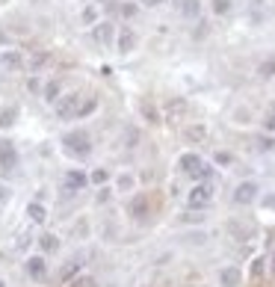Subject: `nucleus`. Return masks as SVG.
<instances>
[{"label": "nucleus", "mask_w": 275, "mask_h": 287, "mask_svg": "<svg viewBox=\"0 0 275 287\" xmlns=\"http://www.w3.org/2000/svg\"><path fill=\"white\" fill-rule=\"evenodd\" d=\"M260 186L255 184V181H243V184H237V189H234V202L237 204H252L255 199H258Z\"/></svg>", "instance_id": "423d86ee"}, {"label": "nucleus", "mask_w": 275, "mask_h": 287, "mask_svg": "<svg viewBox=\"0 0 275 287\" xmlns=\"http://www.w3.org/2000/svg\"><path fill=\"white\" fill-rule=\"evenodd\" d=\"M269 204H272V207H275V199H269Z\"/></svg>", "instance_id": "473e14b6"}, {"label": "nucleus", "mask_w": 275, "mask_h": 287, "mask_svg": "<svg viewBox=\"0 0 275 287\" xmlns=\"http://www.w3.org/2000/svg\"><path fill=\"white\" fill-rule=\"evenodd\" d=\"M263 131H275V104L266 110V116H263Z\"/></svg>", "instance_id": "412c9836"}, {"label": "nucleus", "mask_w": 275, "mask_h": 287, "mask_svg": "<svg viewBox=\"0 0 275 287\" xmlns=\"http://www.w3.org/2000/svg\"><path fill=\"white\" fill-rule=\"evenodd\" d=\"M98 110V98H83L80 101V110H77V116L74 118H86V116H92Z\"/></svg>", "instance_id": "dca6fc26"}, {"label": "nucleus", "mask_w": 275, "mask_h": 287, "mask_svg": "<svg viewBox=\"0 0 275 287\" xmlns=\"http://www.w3.org/2000/svg\"><path fill=\"white\" fill-rule=\"evenodd\" d=\"M0 287H6V284H3V281H0Z\"/></svg>", "instance_id": "72a5a7b5"}, {"label": "nucleus", "mask_w": 275, "mask_h": 287, "mask_svg": "<svg viewBox=\"0 0 275 287\" xmlns=\"http://www.w3.org/2000/svg\"><path fill=\"white\" fill-rule=\"evenodd\" d=\"M0 66L6 71H21L24 68V56H21V51H3L0 53Z\"/></svg>", "instance_id": "1a4fd4ad"}, {"label": "nucleus", "mask_w": 275, "mask_h": 287, "mask_svg": "<svg viewBox=\"0 0 275 287\" xmlns=\"http://www.w3.org/2000/svg\"><path fill=\"white\" fill-rule=\"evenodd\" d=\"M113 36H116V27H113V24H107V21L92 27V39H95L98 45H110V42H113Z\"/></svg>", "instance_id": "9d476101"}, {"label": "nucleus", "mask_w": 275, "mask_h": 287, "mask_svg": "<svg viewBox=\"0 0 275 287\" xmlns=\"http://www.w3.org/2000/svg\"><path fill=\"white\" fill-rule=\"evenodd\" d=\"M27 216H30V222H36V225H45V222H48V207L42 202H30L27 204Z\"/></svg>", "instance_id": "f8f14e48"}, {"label": "nucleus", "mask_w": 275, "mask_h": 287, "mask_svg": "<svg viewBox=\"0 0 275 287\" xmlns=\"http://www.w3.org/2000/svg\"><path fill=\"white\" fill-rule=\"evenodd\" d=\"M6 199H9V186H6V184H0V204L6 202Z\"/></svg>", "instance_id": "c756f323"}, {"label": "nucleus", "mask_w": 275, "mask_h": 287, "mask_svg": "<svg viewBox=\"0 0 275 287\" xmlns=\"http://www.w3.org/2000/svg\"><path fill=\"white\" fill-rule=\"evenodd\" d=\"M258 74L263 77V80L275 77V53H272V56H266V59H263V62L258 66Z\"/></svg>", "instance_id": "f3484780"}, {"label": "nucleus", "mask_w": 275, "mask_h": 287, "mask_svg": "<svg viewBox=\"0 0 275 287\" xmlns=\"http://www.w3.org/2000/svg\"><path fill=\"white\" fill-rule=\"evenodd\" d=\"M15 107H6V110H0V127H9L12 121H15Z\"/></svg>", "instance_id": "6ab92c4d"}, {"label": "nucleus", "mask_w": 275, "mask_h": 287, "mask_svg": "<svg viewBox=\"0 0 275 287\" xmlns=\"http://www.w3.org/2000/svg\"><path fill=\"white\" fill-rule=\"evenodd\" d=\"M62 151L74 157V160H86L92 154V136L86 131H68L62 136Z\"/></svg>", "instance_id": "f257e3e1"}, {"label": "nucleus", "mask_w": 275, "mask_h": 287, "mask_svg": "<svg viewBox=\"0 0 275 287\" xmlns=\"http://www.w3.org/2000/svg\"><path fill=\"white\" fill-rule=\"evenodd\" d=\"M107 178H110V175H107L104 169H95V172H92V181H95V184H104Z\"/></svg>", "instance_id": "cd10ccee"}, {"label": "nucleus", "mask_w": 275, "mask_h": 287, "mask_svg": "<svg viewBox=\"0 0 275 287\" xmlns=\"http://www.w3.org/2000/svg\"><path fill=\"white\" fill-rule=\"evenodd\" d=\"M83 21H86V24H95V21H98V9H95V6H86V9H83Z\"/></svg>", "instance_id": "393cba45"}, {"label": "nucleus", "mask_w": 275, "mask_h": 287, "mask_svg": "<svg viewBox=\"0 0 275 287\" xmlns=\"http://www.w3.org/2000/svg\"><path fill=\"white\" fill-rule=\"evenodd\" d=\"M240 278H243V272L237 270V267H225V270L219 272V281H222V287H240Z\"/></svg>", "instance_id": "4468645a"}, {"label": "nucleus", "mask_w": 275, "mask_h": 287, "mask_svg": "<svg viewBox=\"0 0 275 287\" xmlns=\"http://www.w3.org/2000/svg\"><path fill=\"white\" fill-rule=\"evenodd\" d=\"M89 284H92V281H89L86 275H83V278H77V281H71L68 287H89Z\"/></svg>", "instance_id": "c85d7f7f"}, {"label": "nucleus", "mask_w": 275, "mask_h": 287, "mask_svg": "<svg viewBox=\"0 0 275 287\" xmlns=\"http://www.w3.org/2000/svg\"><path fill=\"white\" fill-rule=\"evenodd\" d=\"M42 98L48 104H56L62 98V80H48V83L42 86Z\"/></svg>", "instance_id": "9b49d317"}, {"label": "nucleus", "mask_w": 275, "mask_h": 287, "mask_svg": "<svg viewBox=\"0 0 275 287\" xmlns=\"http://www.w3.org/2000/svg\"><path fill=\"white\" fill-rule=\"evenodd\" d=\"M181 12H184V18H195L201 12V3H198V0H184V3H181Z\"/></svg>", "instance_id": "a211bd4d"}, {"label": "nucleus", "mask_w": 275, "mask_h": 287, "mask_svg": "<svg viewBox=\"0 0 275 287\" xmlns=\"http://www.w3.org/2000/svg\"><path fill=\"white\" fill-rule=\"evenodd\" d=\"M86 184H89V178L83 175V172L71 169L68 175H65V189H68V196H77V193H80Z\"/></svg>", "instance_id": "6e6552de"}, {"label": "nucleus", "mask_w": 275, "mask_h": 287, "mask_svg": "<svg viewBox=\"0 0 275 287\" xmlns=\"http://www.w3.org/2000/svg\"><path fill=\"white\" fill-rule=\"evenodd\" d=\"M39 249H42V254H51L59 249V240H56V234H42L39 237Z\"/></svg>", "instance_id": "2eb2a0df"}, {"label": "nucleus", "mask_w": 275, "mask_h": 287, "mask_svg": "<svg viewBox=\"0 0 275 287\" xmlns=\"http://www.w3.org/2000/svg\"><path fill=\"white\" fill-rule=\"evenodd\" d=\"M77 272H80V261H74V264H68V267H65V270H62V278H65V281H68V278H74V275H77Z\"/></svg>", "instance_id": "b1692460"}, {"label": "nucleus", "mask_w": 275, "mask_h": 287, "mask_svg": "<svg viewBox=\"0 0 275 287\" xmlns=\"http://www.w3.org/2000/svg\"><path fill=\"white\" fill-rule=\"evenodd\" d=\"M136 12H139L136 3H121V6H119V15H121V18H133Z\"/></svg>", "instance_id": "aec40b11"}, {"label": "nucleus", "mask_w": 275, "mask_h": 287, "mask_svg": "<svg viewBox=\"0 0 275 287\" xmlns=\"http://www.w3.org/2000/svg\"><path fill=\"white\" fill-rule=\"evenodd\" d=\"M228 9H231V0H213V12L216 15H228Z\"/></svg>", "instance_id": "5701e85b"}, {"label": "nucleus", "mask_w": 275, "mask_h": 287, "mask_svg": "<svg viewBox=\"0 0 275 287\" xmlns=\"http://www.w3.org/2000/svg\"><path fill=\"white\" fill-rule=\"evenodd\" d=\"M80 101H83V95L80 92H71V95H62V101L53 104V110H56L59 118H74L77 110H80Z\"/></svg>", "instance_id": "7ed1b4c3"}, {"label": "nucleus", "mask_w": 275, "mask_h": 287, "mask_svg": "<svg viewBox=\"0 0 275 287\" xmlns=\"http://www.w3.org/2000/svg\"><path fill=\"white\" fill-rule=\"evenodd\" d=\"M119 189H133V178H130V175H121L119 178Z\"/></svg>", "instance_id": "bb28decb"}, {"label": "nucleus", "mask_w": 275, "mask_h": 287, "mask_svg": "<svg viewBox=\"0 0 275 287\" xmlns=\"http://www.w3.org/2000/svg\"><path fill=\"white\" fill-rule=\"evenodd\" d=\"M18 169V148L9 139H0V172L12 175Z\"/></svg>", "instance_id": "20e7f679"}, {"label": "nucleus", "mask_w": 275, "mask_h": 287, "mask_svg": "<svg viewBox=\"0 0 275 287\" xmlns=\"http://www.w3.org/2000/svg\"><path fill=\"white\" fill-rule=\"evenodd\" d=\"M0 45H6V33H3V27H0Z\"/></svg>", "instance_id": "2f4dec72"}, {"label": "nucleus", "mask_w": 275, "mask_h": 287, "mask_svg": "<svg viewBox=\"0 0 275 287\" xmlns=\"http://www.w3.org/2000/svg\"><path fill=\"white\" fill-rule=\"evenodd\" d=\"M130 216H133V219H145V216H148V196H145V193H139L136 199L130 202Z\"/></svg>", "instance_id": "ddd939ff"}, {"label": "nucleus", "mask_w": 275, "mask_h": 287, "mask_svg": "<svg viewBox=\"0 0 275 287\" xmlns=\"http://www.w3.org/2000/svg\"><path fill=\"white\" fill-rule=\"evenodd\" d=\"M27 275H30L33 281H45V275H48V261H45V254L27 258Z\"/></svg>", "instance_id": "0eeeda50"}, {"label": "nucleus", "mask_w": 275, "mask_h": 287, "mask_svg": "<svg viewBox=\"0 0 275 287\" xmlns=\"http://www.w3.org/2000/svg\"><path fill=\"white\" fill-rule=\"evenodd\" d=\"M48 59H51L48 53H36V56H33V71H39L42 66H48Z\"/></svg>", "instance_id": "a878e982"}, {"label": "nucleus", "mask_w": 275, "mask_h": 287, "mask_svg": "<svg viewBox=\"0 0 275 287\" xmlns=\"http://www.w3.org/2000/svg\"><path fill=\"white\" fill-rule=\"evenodd\" d=\"M210 202H213V186L207 184V181L195 184L192 189H189V196H187V204L192 207V210H201V207H207Z\"/></svg>", "instance_id": "f03ea898"}, {"label": "nucleus", "mask_w": 275, "mask_h": 287, "mask_svg": "<svg viewBox=\"0 0 275 287\" xmlns=\"http://www.w3.org/2000/svg\"><path fill=\"white\" fill-rule=\"evenodd\" d=\"M136 42H139V36L133 27H121L119 36H116V51L119 53H130V51H136Z\"/></svg>", "instance_id": "39448f33"}, {"label": "nucleus", "mask_w": 275, "mask_h": 287, "mask_svg": "<svg viewBox=\"0 0 275 287\" xmlns=\"http://www.w3.org/2000/svg\"><path fill=\"white\" fill-rule=\"evenodd\" d=\"M204 127H201V124H195V127H187V139H195V142H198V139H204Z\"/></svg>", "instance_id": "4be33fe9"}, {"label": "nucleus", "mask_w": 275, "mask_h": 287, "mask_svg": "<svg viewBox=\"0 0 275 287\" xmlns=\"http://www.w3.org/2000/svg\"><path fill=\"white\" fill-rule=\"evenodd\" d=\"M139 3H145V6H160V3H166V0H139Z\"/></svg>", "instance_id": "7c9ffc66"}]
</instances>
